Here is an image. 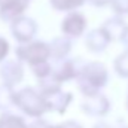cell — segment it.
Masks as SVG:
<instances>
[{"instance_id":"1","label":"cell","mask_w":128,"mask_h":128,"mask_svg":"<svg viewBox=\"0 0 128 128\" xmlns=\"http://www.w3.org/2000/svg\"><path fill=\"white\" fill-rule=\"evenodd\" d=\"M15 109L32 119H39L48 112L43 94L33 86H22L15 91Z\"/></svg>"},{"instance_id":"2","label":"cell","mask_w":128,"mask_h":128,"mask_svg":"<svg viewBox=\"0 0 128 128\" xmlns=\"http://www.w3.org/2000/svg\"><path fill=\"white\" fill-rule=\"evenodd\" d=\"M15 58L27 66L49 61L51 60V46L48 42L34 39L28 43H22L15 48Z\"/></svg>"},{"instance_id":"3","label":"cell","mask_w":128,"mask_h":128,"mask_svg":"<svg viewBox=\"0 0 128 128\" xmlns=\"http://www.w3.org/2000/svg\"><path fill=\"white\" fill-rule=\"evenodd\" d=\"M9 30H10L12 37L18 42V45H22V43H28V42L34 40L36 34L39 32V26H37L36 20L24 15L20 20L14 21L9 26Z\"/></svg>"},{"instance_id":"4","label":"cell","mask_w":128,"mask_h":128,"mask_svg":"<svg viewBox=\"0 0 128 128\" xmlns=\"http://www.w3.org/2000/svg\"><path fill=\"white\" fill-rule=\"evenodd\" d=\"M24 64L16 58H8L0 64V84L15 88L24 80Z\"/></svg>"},{"instance_id":"5","label":"cell","mask_w":128,"mask_h":128,"mask_svg":"<svg viewBox=\"0 0 128 128\" xmlns=\"http://www.w3.org/2000/svg\"><path fill=\"white\" fill-rule=\"evenodd\" d=\"M32 0H3L0 3V21L4 24H12L26 15Z\"/></svg>"},{"instance_id":"6","label":"cell","mask_w":128,"mask_h":128,"mask_svg":"<svg viewBox=\"0 0 128 128\" xmlns=\"http://www.w3.org/2000/svg\"><path fill=\"white\" fill-rule=\"evenodd\" d=\"M85 27H86V20L79 12H68L61 22V32L68 39L79 37L85 32Z\"/></svg>"},{"instance_id":"7","label":"cell","mask_w":128,"mask_h":128,"mask_svg":"<svg viewBox=\"0 0 128 128\" xmlns=\"http://www.w3.org/2000/svg\"><path fill=\"white\" fill-rule=\"evenodd\" d=\"M43 97H45V101L48 106V112H57V113H64L73 98L70 92H66L61 88L46 92V94H43Z\"/></svg>"},{"instance_id":"8","label":"cell","mask_w":128,"mask_h":128,"mask_svg":"<svg viewBox=\"0 0 128 128\" xmlns=\"http://www.w3.org/2000/svg\"><path fill=\"white\" fill-rule=\"evenodd\" d=\"M49 46H51V58H54L55 61L66 60L72 51V42L66 36L55 37L52 42H49Z\"/></svg>"},{"instance_id":"9","label":"cell","mask_w":128,"mask_h":128,"mask_svg":"<svg viewBox=\"0 0 128 128\" xmlns=\"http://www.w3.org/2000/svg\"><path fill=\"white\" fill-rule=\"evenodd\" d=\"M0 128H30V124L26 121L24 115L4 112L0 113Z\"/></svg>"},{"instance_id":"10","label":"cell","mask_w":128,"mask_h":128,"mask_svg":"<svg viewBox=\"0 0 128 128\" xmlns=\"http://www.w3.org/2000/svg\"><path fill=\"white\" fill-rule=\"evenodd\" d=\"M15 88L0 84V113L12 112L15 107Z\"/></svg>"},{"instance_id":"11","label":"cell","mask_w":128,"mask_h":128,"mask_svg":"<svg viewBox=\"0 0 128 128\" xmlns=\"http://www.w3.org/2000/svg\"><path fill=\"white\" fill-rule=\"evenodd\" d=\"M82 109L90 115H101L106 110V103L101 97L96 96V94L88 96L86 100L84 101V104H82Z\"/></svg>"},{"instance_id":"12","label":"cell","mask_w":128,"mask_h":128,"mask_svg":"<svg viewBox=\"0 0 128 128\" xmlns=\"http://www.w3.org/2000/svg\"><path fill=\"white\" fill-rule=\"evenodd\" d=\"M85 0H49L51 6L58 12H74L79 6L84 4Z\"/></svg>"},{"instance_id":"13","label":"cell","mask_w":128,"mask_h":128,"mask_svg":"<svg viewBox=\"0 0 128 128\" xmlns=\"http://www.w3.org/2000/svg\"><path fill=\"white\" fill-rule=\"evenodd\" d=\"M30 67V72L37 79V80H42V79H46L52 74V64L49 61H43V63H37L28 66Z\"/></svg>"},{"instance_id":"14","label":"cell","mask_w":128,"mask_h":128,"mask_svg":"<svg viewBox=\"0 0 128 128\" xmlns=\"http://www.w3.org/2000/svg\"><path fill=\"white\" fill-rule=\"evenodd\" d=\"M106 33L103 32H96L90 33L88 34V37H86V45H88V48L91 49V51H100V49H103L104 48V45H106Z\"/></svg>"},{"instance_id":"15","label":"cell","mask_w":128,"mask_h":128,"mask_svg":"<svg viewBox=\"0 0 128 128\" xmlns=\"http://www.w3.org/2000/svg\"><path fill=\"white\" fill-rule=\"evenodd\" d=\"M9 54H10V43L6 37L0 36V64L4 60H8Z\"/></svg>"},{"instance_id":"16","label":"cell","mask_w":128,"mask_h":128,"mask_svg":"<svg viewBox=\"0 0 128 128\" xmlns=\"http://www.w3.org/2000/svg\"><path fill=\"white\" fill-rule=\"evenodd\" d=\"M30 128H57V125H52L43 118H39V119H33L30 122Z\"/></svg>"},{"instance_id":"17","label":"cell","mask_w":128,"mask_h":128,"mask_svg":"<svg viewBox=\"0 0 128 128\" xmlns=\"http://www.w3.org/2000/svg\"><path fill=\"white\" fill-rule=\"evenodd\" d=\"M57 128H82L78 122H74V121H66L63 124H60V125H57Z\"/></svg>"},{"instance_id":"18","label":"cell","mask_w":128,"mask_h":128,"mask_svg":"<svg viewBox=\"0 0 128 128\" xmlns=\"http://www.w3.org/2000/svg\"><path fill=\"white\" fill-rule=\"evenodd\" d=\"M2 2H3V0H0V3H2Z\"/></svg>"}]
</instances>
